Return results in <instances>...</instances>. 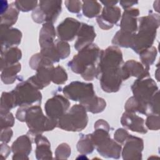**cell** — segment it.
Here are the masks:
<instances>
[{"instance_id": "obj_1", "label": "cell", "mask_w": 160, "mask_h": 160, "mask_svg": "<svg viewBox=\"0 0 160 160\" xmlns=\"http://www.w3.org/2000/svg\"><path fill=\"white\" fill-rule=\"evenodd\" d=\"M139 32L138 34H134L131 47L136 52L141 53L152 44L156 29L159 24V16L151 12L149 15L139 18Z\"/></svg>"}, {"instance_id": "obj_2", "label": "cell", "mask_w": 160, "mask_h": 160, "mask_svg": "<svg viewBox=\"0 0 160 160\" xmlns=\"http://www.w3.org/2000/svg\"><path fill=\"white\" fill-rule=\"evenodd\" d=\"M99 54V48L96 44H90L81 49L69 62L68 66L72 71L82 75L92 72L96 69L94 63Z\"/></svg>"}, {"instance_id": "obj_3", "label": "cell", "mask_w": 160, "mask_h": 160, "mask_svg": "<svg viewBox=\"0 0 160 160\" xmlns=\"http://www.w3.org/2000/svg\"><path fill=\"white\" fill-rule=\"evenodd\" d=\"M88 116L86 108L82 105H74L69 112L63 114L59 119L58 126L66 131H79L87 125Z\"/></svg>"}, {"instance_id": "obj_4", "label": "cell", "mask_w": 160, "mask_h": 160, "mask_svg": "<svg viewBox=\"0 0 160 160\" xmlns=\"http://www.w3.org/2000/svg\"><path fill=\"white\" fill-rule=\"evenodd\" d=\"M25 121L29 128V131L33 134L52 130L57 125L56 120L44 116L41 108L38 106L27 109Z\"/></svg>"}, {"instance_id": "obj_5", "label": "cell", "mask_w": 160, "mask_h": 160, "mask_svg": "<svg viewBox=\"0 0 160 160\" xmlns=\"http://www.w3.org/2000/svg\"><path fill=\"white\" fill-rule=\"evenodd\" d=\"M61 1H40L38 8L34 9L32 13V18L38 23H53L61 12Z\"/></svg>"}, {"instance_id": "obj_6", "label": "cell", "mask_w": 160, "mask_h": 160, "mask_svg": "<svg viewBox=\"0 0 160 160\" xmlns=\"http://www.w3.org/2000/svg\"><path fill=\"white\" fill-rule=\"evenodd\" d=\"M11 92L14 95L16 106H24L37 102H41V92L28 80L18 84Z\"/></svg>"}, {"instance_id": "obj_7", "label": "cell", "mask_w": 160, "mask_h": 160, "mask_svg": "<svg viewBox=\"0 0 160 160\" xmlns=\"http://www.w3.org/2000/svg\"><path fill=\"white\" fill-rule=\"evenodd\" d=\"M63 92L66 97L73 101H79L82 104L94 96L92 84L79 81L72 82L65 86Z\"/></svg>"}, {"instance_id": "obj_8", "label": "cell", "mask_w": 160, "mask_h": 160, "mask_svg": "<svg viewBox=\"0 0 160 160\" xmlns=\"http://www.w3.org/2000/svg\"><path fill=\"white\" fill-rule=\"evenodd\" d=\"M132 89L134 98L142 104L146 106L154 96L158 88L151 79L139 78L132 85Z\"/></svg>"}, {"instance_id": "obj_9", "label": "cell", "mask_w": 160, "mask_h": 160, "mask_svg": "<svg viewBox=\"0 0 160 160\" xmlns=\"http://www.w3.org/2000/svg\"><path fill=\"white\" fill-rule=\"evenodd\" d=\"M69 102L61 95H56L48 100L45 110L48 117L52 119H59L69 106Z\"/></svg>"}, {"instance_id": "obj_10", "label": "cell", "mask_w": 160, "mask_h": 160, "mask_svg": "<svg viewBox=\"0 0 160 160\" xmlns=\"http://www.w3.org/2000/svg\"><path fill=\"white\" fill-rule=\"evenodd\" d=\"M121 18V9L118 6L104 7L102 14L97 18V22L102 29H109L116 24Z\"/></svg>"}, {"instance_id": "obj_11", "label": "cell", "mask_w": 160, "mask_h": 160, "mask_svg": "<svg viewBox=\"0 0 160 160\" xmlns=\"http://www.w3.org/2000/svg\"><path fill=\"white\" fill-rule=\"evenodd\" d=\"M81 23L76 19L68 18L58 26V34L62 40L71 41L76 35Z\"/></svg>"}, {"instance_id": "obj_12", "label": "cell", "mask_w": 160, "mask_h": 160, "mask_svg": "<svg viewBox=\"0 0 160 160\" xmlns=\"http://www.w3.org/2000/svg\"><path fill=\"white\" fill-rule=\"evenodd\" d=\"M139 14L138 9L129 8L125 9L121 22V31L134 34L137 29L136 18Z\"/></svg>"}, {"instance_id": "obj_13", "label": "cell", "mask_w": 160, "mask_h": 160, "mask_svg": "<svg viewBox=\"0 0 160 160\" xmlns=\"http://www.w3.org/2000/svg\"><path fill=\"white\" fill-rule=\"evenodd\" d=\"M96 37L92 26L82 23L78 33V38L74 44L77 50H81L90 45Z\"/></svg>"}, {"instance_id": "obj_14", "label": "cell", "mask_w": 160, "mask_h": 160, "mask_svg": "<svg viewBox=\"0 0 160 160\" xmlns=\"http://www.w3.org/2000/svg\"><path fill=\"white\" fill-rule=\"evenodd\" d=\"M21 36L22 34L18 29H9L1 26V49L19 44Z\"/></svg>"}, {"instance_id": "obj_15", "label": "cell", "mask_w": 160, "mask_h": 160, "mask_svg": "<svg viewBox=\"0 0 160 160\" xmlns=\"http://www.w3.org/2000/svg\"><path fill=\"white\" fill-rule=\"evenodd\" d=\"M121 73L124 80L127 79L131 76L143 78L149 74L148 70H145L140 63L133 60L128 61L125 63L121 69Z\"/></svg>"}, {"instance_id": "obj_16", "label": "cell", "mask_w": 160, "mask_h": 160, "mask_svg": "<svg viewBox=\"0 0 160 160\" xmlns=\"http://www.w3.org/2000/svg\"><path fill=\"white\" fill-rule=\"evenodd\" d=\"M121 123L124 127L132 131L146 133V129L144 127V120L141 118L132 114V112H125L121 118Z\"/></svg>"}, {"instance_id": "obj_17", "label": "cell", "mask_w": 160, "mask_h": 160, "mask_svg": "<svg viewBox=\"0 0 160 160\" xmlns=\"http://www.w3.org/2000/svg\"><path fill=\"white\" fill-rule=\"evenodd\" d=\"M21 52L17 48H10L1 49V69L16 64L21 58Z\"/></svg>"}, {"instance_id": "obj_18", "label": "cell", "mask_w": 160, "mask_h": 160, "mask_svg": "<svg viewBox=\"0 0 160 160\" xmlns=\"http://www.w3.org/2000/svg\"><path fill=\"white\" fill-rule=\"evenodd\" d=\"M19 10L15 5L14 2L9 4L8 9L1 16V24L2 26L9 28L14 24L18 18Z\"/></svg>"}, {"instance_id": "obj_19", "label": "cell", "mask_w": 160, "mask_h": 160, "mask_svg": "<svg viewBox=\"0 0 160 160\" xmlns=\"http://www.w3.org/2000/svg\"><path fill=\"white\" fill-rule=\"evenodd\" d=\"M56 36V32L52 23L47 22L43 25L39 36V43L41 47L51 44Z\"/></svg>"}, {"instance_id": "obj_20", "label": "cell", "mask_w": 160, "mask_h": 160, "mask_svg": "<svg viewBox=\"0 0 160 160\" xmlns=\"http://www.w3.org/2000/svg\"><path fill=\"white\" fill-rule=\"evenodd\" d=\"M21 70L19 63L9 65L2 69L1 79L5 84H11L14 82L16 74Z\"/></svg>"}, {"instance_id": "obj_21", "label": "cell", "mask_w": 160, "mask_h": 160, "mask_svg": "<svg viewBox=\"0 0 160 160\" xmlns=\"http://www.w3.org/2000/svg\"><path fill=\"white\" fill-rule=\"evenodd\" d=\"M82 9L84 15L88 18H94L99 14L101 6L97 1H82Z\"/></svg>"}, {"instance_id": "obj_22", "label": "cell", "mask_w": 160, "mask_h": 160, "mask_svg": "<svg viewBox=\"0 0 160 160\" xmlns=\"http://www.w3.org/2000/svg\"><path fill=\"white\" fill-rule=\"evenodd\" d=\"M82 104L84 106L86 109L92 113L101 112L106 107V102L104 100L94 96Z\"/></svg>"}, {"instance_id": "obj_23", "label": "cell", "mask_w": 160, "mask_h": 160, "mask_svg": "<svg viewBox=\"0 0 160 160\" xmlns=\"http://www.w3.org/2000/svg\"><path fill=\"white\" fill-rule=\"evenodd\" d=\"M135 33L131 34L122 31H118L112 39V43L122 47H131Z\"/></svg>"}, {"instance_id": "obj_24", "label": "cell", "mask_w": 160, "mask_h": 160, "mask_svg": "<svg viewBox=\"0 0 160 160\" xmlns=\"http://www.w3.org/2000/svg\"><path fill=\"white\" fill-rule=\"evenodd\" d=\"M14 106H16V104L12 93L11 92H3L1 101V114L9 112V110Z\"/></svg>"}, {"instance_id": "obj_25", "label": "cell", "mask_w": 160, "mask_h": 160, "mask_svg": "<svg viewBox=\"0 0 160 160\" xmlns=\"http://www.w3.org/2000/svg\"><path fill=\"white\" fill-rule=\"evenodd\" d=\"M12 148L16 151H20L21 152H28L31 150V142L29 138L26 136H22L19 137L14 142Z\"/></svg>"}, {"instance_id": "obj_26", "label": "cell", "mask_w": 160, "mask_h": 160, "mask_svg": "<svg viewBox=\"0 0 160 160\" xmlns=\"http://www.w3.org/2000/svg\"><path fill=\"white\" fill-rule=\"evenodd\" d=\"M156 49L154 47L151 49H147L141 52V59L142 63L146 65V66L151 65L156 58Z\"/></svg>"}, {"instance_id": "obj_27", "label": "cell", "mask_w": 160, "mask_h": 160, "mask_svg": "<svg viewBox=\"0 0 160 160\" xmlns=\"http://www.w3.org/2000/svg\"><path fill=\"white\" fill-rule=\"evenodd\" d=\"M68 76L65 70L61 66H58L53 69L52 81L56 84H63L67 80Z\"/></svg>"}, {"instance_id": "obj_28", "label": "cell", "mask_w": 160, "mask_h": 160, "mask_svg": "<svg viewBox=\"0 0 160 160\" xmlns=\"http://www.w3.org/2000/svg\"><path fill=\"white\" fill-rule=\"evenodd\" d=\"M38 1H16L15 5L19 11L28 12L34 10L38 6Z\"/></svg>"}, {"instance_id": "obj_29", "label": "cell", "mask_w": 160, "mask_h": 160, "mask_svg": "<svg viewBox=\"0 0 160 160\" xmlns=\"http://www.w3.org/2000/svg\"><path fill=\"white\" fill-rule=\"evenodd\" d=\"M55 46L61 59H64L69 56L70 48L67 42L62 41H58Z\"/></svg>"}, {"instance_id": "obj_30", "label": "cell", "mask_w": 160, "mask_h": 160, "mask_svg": "<svg viewBox=\"0 0 160 160\" xmlns=\"http://www.w3.org/2000/svg\"><path fill=\"white\" fill-rule=\"evenodd\" d=\"M64 4L68 11L73 13L79 12L82 7V1L78 0L65 1Z\"/></svg>"}, {"instance_id": "obj_31", "label": "cell", "mask_w": 160, "mask_h": 160, "mask_svg": "<svg viewBox=\"0 0 160 160\" xmlns=\"http://www.w3.org/2000/svg\"><path fill=\"white\" fill-rule=\"evenodd\" d=\"M14 117L10 112L6 114H1V129L7 128L10 126H12L14 124Z\"/></svg>"}, {"instance_id": "obj_32", "label": "cell", "mask_w": 160, "mask_h": 160, "mask_svg": "<svg viewBox=\"0 0 160 160\" xmlns=\"http://www.w3.org/2000/svg\"><path fill=\"white\" fill-rule=\"evenodd\" d=\"M159 117L158 116H150L146 121V126L150 129L157 130L159 129Z\"/></svg>"}, {"instance_id": "obj_33", "label": "cell", "mask_w": 160, "mask_h": 160, "mask_svg": "<svg viewBox=\"0 0 160 160\" xmlns=\"http://www.w3.org/2000/svg\"><path fill=\"white\" fill-rule=\"evenodd\" d=\"M12 135V131L9 128L1 129V140L4 142H8L11 138Z\"/></svg>"}, {"instance_id": "obj_34", "label": "cell", "mask_w": 160, "mask_h": 160, "mask_svg": "<svg viewBox=\"0 0 160 160\" xmlns=\"http://www.w3.org/2000/svg\"><path fill=\"white\" fill-rule=\"evenodd\" d=\"M128 135L129 134L126 130L123 129H119L114 134V138L119 142H122L128 137Z\"/></svg>"}, {"instance_id": "obj_35", "label": "cell", "mask_w": 160, "mask_h": 160, "mask_svg": "<svg viewBox=\"0 0 160 160\" xmlns=\"http://www.w3.org/2000/svg\"><path fill=\"white\" fill-rule=\"evenodd\" d=\"M119 3L121 6L125 9H129L132 6L137 4L138 3V1H120Z\"/></svg>"}, {"instance_id": "obj_36", "label": "cell", "mask_w": 160, "mask_h": 160, "mask_svg": "<svg viewBox=\"0 0 160 160\" xmlns=\"http://www.w3.org/2000/svg\"><path fill=\"white\" fill-rule=\"evenodd\" d=\"M101 2L104 5L105 7H111L114 6L118 1H101Z\"/></svg>"}]
</instances>
